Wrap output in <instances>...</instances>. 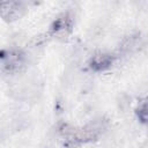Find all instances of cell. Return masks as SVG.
<instances>
[{"label": "cell", "mask_w": 148, "mask_h": 148, "mask_svg": "<svg viewBox=\"0 0 148 148\" xmlns=\"http://www.w3.org/2000/svg\"><path fill=\"white\" fill-rule=\"evenodd\" d=\"M27 53L18 49H10L1 53V68L3 73L14 74L21 72L27 64Z\"/></svg>", "instance_id": "1"}, {"label": "cell", "mask_w": 148, "mask_h": 148, "mask_svg": "<svg viewBox=\"0 0 148 148\" xmlns=\"http://www.w3.org/2000/svg\"><path fill=\"white\" fill-rule=\"evenodd\" d=\"M73 24V16L69 13H62L52 22L49 30V36L59 40H66L72 32Z\"/></svg>", "instance_id": "2"}, {"label": "cell", "mask_w": 148, "mask_h": 148, "mask_svg": "<svg viewBox=\"0 0 148 148\" xmlns=\"http://www.w3.org/2000/svg\"><path fill=\"white\" fill-rule=\"evenodd\" d=\"M116 56L110 52L98 51L91 56V58L88 61V66L92 72H103L111 67V65L114 62Z\"/></svg>", "instance_id": "3"}, {"label": "cell", "mask_w": 148, "mask_h": 148, "mask_svg": "<svg viewBox=\"0 0 148 148\" xmlns=\"http://www.w3.org/2000/svg\"><path fill=\"white\" fill-rule=\"evenodd\" d=\"M1 17L7 22H13L22 17L25 13V7L18 1H6L0 5Z\"/></svg>", "instance_id": "4"}, {"label": "cell", "mask_w": 148, "mask_h": 148, "mask_svg": "<svg viewBox=\"0 0 148 148\" xmlns=\"http://www.w3.org/2000/svg\"><path fill=\"white\" fill-rule=\"evenodd\" d=\"M139 43H140L139 35H130V36H126L121 40V44L119 46V52H121V53L132 52L133 50H135L139 46Z\"/></svg>", "instance_id": "5"}, {"label": "cell", "mask_w": 148, "mask_h": 148, "mask_svg": "<svg viewBox=\"0 0 148 148\" xmlns=\"http://www.w3.org/2000/svg\"><path fill=\"white\" fill-rule=\"evenodd\" d=\"M135 114L140 123L148 125V96L139 101L135 109Z\"/></svg>", "instance_id": "6"}]
</instances>
